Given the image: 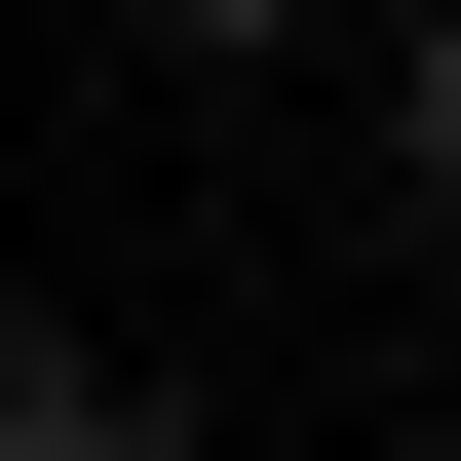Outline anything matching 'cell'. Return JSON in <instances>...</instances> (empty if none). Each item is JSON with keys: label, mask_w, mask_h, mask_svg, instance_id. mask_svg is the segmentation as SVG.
<instances>
[{"label": "cell", "mask_w": 461, "mask_h": 461, "mask_svg": "<svg viewBox=\"0 0 461 461\" xmlns=\"http://www.w3.org/2000/svg\"><path fill=\"white\" fill-rule=\"evenodd\" d=\"M0 461H230V423H193L115 308H39V269H0Z\"/></svg>", "instance_id": "cell-1"}]
</instances>
